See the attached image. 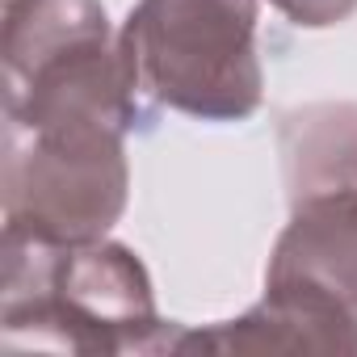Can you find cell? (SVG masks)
<instances>
[{
    "instance_id": "obj_1",
    "label": "cell",
    "mask_w": 357,
    "mask_h": 357,
    "mask_svg": "<svg viewBox=\"0 0 357 357\" xmlns=\"http://www.w3.org/2000/svg\"><path fill=\"white\" fill-rule=\"evenodd\" d=\"M5 349L172 353L181 328L155 311L143 261L114 244H43L5 231Z\"/></svg>"
},
{
    "instance_id": "obj_2",
    "label": "cell",
    "mask_w": 357,
    "mask_h": 357,
    "mask_svg": "<svg viewBox=\"0 0 357 357\" xmlns=\"http://www.w3.org/2000/svg\"><path fill=\"white\" fill-rule=\"evenodd\" d=\"M5 126L130 130L139 93L101 0H5Z\"/></svg>"
},
{
    "instance_id": "obj_3",
    "label": "cell",
    "mask_w": 357,
    "mask_h": 357,
    "mask_svg": "<svg viewBox=\"0 0 357 357\" xmlns=\"http://www.w3.org/2000/svg\"><path fill=\"white\" fill-rule=\"evenodd\" d=\"M139 97L202 122L261 109L257 0H139L118 34Z\"/></svg>"
},
{
    "instance_id": "obj_4",
    "label": "cell",
    "mask_w": 357,
    "mask_h": 357,
    "mask_svg": "<svg viewBox=\"0 0 357 357\" xmlns=\"http://www.w3.org/2000/svg\"><path fill=\"white\" fill-rule=\"evenodd\" d=\"M122 130L5 126V231L43 244H93L126 211Z\"/></svg>"
},
{
    "instance_id": "obj_5",
    "label": "cell",
    "mask_w": 357,
    "mask_h": 357,
    "mask_svg": "<svg viewBox=\"0 0 357 357\" xmlns=\"http://www.w3.org/2000/svg\"><path fill=\"white\" fill-rule=\"evenodd\" d=\"M265 286L311 290L357 315V190H324L290 202Z\"/></svg>"
},
{
    "instance_id": "obj_6",
    "label": "cell",
    "mask_w": 357,
    "mask_h": 357,
    "mask_svg": "<svg viewBox=\"0 0 357 357\" xmlns=\"http://www.w3.org/2000/svg\"><path fill=\"white\" fill-rule=\"evenodd\" d=\"M172 353H357V315L311 290L265 286L252 311L202 332L181 328Z\"/></svg>"
},
{
    "instance_id": "obj_7",
    "label": "cell",
    "mask_w": 357,
    "mask_h": 357,
    "mask_svg": "<svg viewBox=\"0 0 357 357\" xmlns=\"http://www.w3.org/2000/svg\"><path fill=\"white\" fill-rule=\"evenodd\" d=\"M286 198L357 190V101H315L282 114L278 126Z\"/></svg>"
},
{
    "instance_id": "obj_8",
    "label": "cell",
    "mask_w": 357,
    "mask_h": 357,
    "mask_svg": "<svg viewBox=\"0 0 357 357\" xmlns=\"http://www.w3.org/2000/svg\"><path fill=\"white\" fill-rule=\"evenodd\" d=\"M273 9H282L294 26H307V30H324V26H336L344 17H353L357 0H269Z\"/></svg>"
}]
</instances>
